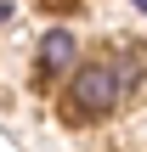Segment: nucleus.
<instances>
[{
	"label": "nucleus",
	"mask_w": 147,
	"mask_h": 152,
	"mask_svg": "<svg viewBox=\"0 0 147 152\" xmlns=\"http://www.w3.org/2000/svg\"><path fill=\"white\" fill-rule=\"evenodd\" d=\"M125 79H130V73L113 68V62H91V68H79V73H74V96H68L74 113H79V118H102V113L125 96Z\"/></svg>",
	"instance_id": "nucleus-1"
},
{
	"label": "nucleus",
	"mask_w": 147,
	"mask_h": 152,
	"mask_svg": "<svg viewBox=\"0 0 147 152\" xmlns=\"http://www.w3.org/2000/svg\"><path fill=\"white\" fill-rule=\"evenodd\" d=\"M68 62H74V34H68V28H51V34L40 39V68H45V73H62Z\"/></svg>",
	"instance_id": "nucleus-2"
},
{
	"label": "nucleus",
	"mask_w": 147,
	"mask_h": 152,
	"mask_svg": "<svg viewBox=\"0 0 147 152\" xmlns=\"http://www.w3.org/2000/svg\"><path fill=\"white\" fill-rule=\"evenodd\" d=\"M6 11H11V0H0V17H6Z\"/></svg>",
	"instance_id": "nucleus-3"
},
{
	"label": "nucleus",
	"mask_w": 147,
	"mask_h": 152,
	"mask_svg": "<svg viewBox=\"0 0 147 152\" xmlns=\"http://www.w3.org/2000/svg\"><path fill=\"white\" fill-rule=\"evenodd\" d=\"M136 11H147V0H136Z\"/></svg>",
	"instance_id": "nucleus-4"
}]
</instances>
